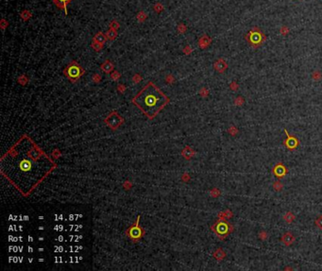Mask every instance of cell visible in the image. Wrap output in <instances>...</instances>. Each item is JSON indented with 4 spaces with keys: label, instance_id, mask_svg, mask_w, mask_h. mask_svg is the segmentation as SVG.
Instances as JSON below:
<instances>
[{
    "label": "cell",
    "instance_id": "obj_1",
    "mask_svg": "<svg viewBox=\"0 0 322 271\" xmlns=\"http://www.w3.org/2000/svg\"><path fill=\"white\" fill-rule=\"evenodd\" d=\"M3 158L7 159L8 180L15 179L12 183L17 187L18 182H25L24 196H28L55 167L53 162L29 138L22 137Z\"/></svg>",
    "mask_w": 322,
    "mask_h": 271
},
{
    "label": "cell",
    "instance_id": "obj_2",
    "mask_svg": "<svg viewBox=\"0 0 322 271\" xmlns=\"http://www.w3.org/2000/svg\"><path fill=\"white\" fill-rule=\"evenodd\" d=\"M132 103L148 118L152 119L169 103V97L149 81L133 97Z\"/></svg>",
    "mask_w": 322,
    "mask_h": 271
},
{
    "label": "cell",
    "instance_id": "obj_3",
    "mask_svg": "<svg viewBox=\"0 0 322 271\" xmlns=\"http://www.w3.org/2000/svg\"><path fill=\"white\" fill-rule=\"evenodd\" d=\"M85 73V70L76 62L72 61L64 70V76L72 82L78 81Z\"/></svg>",
    "mask_w": 322,
    "mask_h": 271
},
{
    "label": "cell",
    "instance_id": "obj_4",
    "mask_svg": "<svg viewBox=\"0 0 322 271\" xmlns=\"http://www.w3.org/2000/svg\"><path fill=\"white\" fill-rule=\"evenodd\" d=\"M232 227L233 226L230 225L227 221L218 219L217 223L212 227V230L217 234V236H219L221 239H224L233 231Z\"/></svg>",
    "mask_w": 322,
    "mask_h": 271
},
{
    "label": "cell",
    "instance_id": "obj_5",
    "mask_svg": "<svg viewBox=\"0 0 322 271\" xmlns=\"http://www.w3.org/2000/svg\"><path fill=\"white\" fill-rule=\"evenodd\" d=\"M140 217L138 216V218L136 220V223L134 225H132L128 231H127V235L133 241H138L140 240L143 235H144V231L143 229L139 226V220Z\"/></svg>",
    "mask_w": 322,
    "mask_h": 271
},
{
    "label": "cell",
    "instance_id": "obj_6",
    "mask_svg": "<svg viewBox=\"0 0 322 271\" xmlns=\"http://www.w3.org/2000/svg\"><path fill=\"white\" fill-rule=\"evenodd\" d=\"M264 39H265V36L263 35V33L261 31H257V30H253V29L247 36V40L254 47L259 46L263 43V41H264Z\"/></svg>",
    "mask_w": 322,
    "mask_h": 271
},
{
    "label": "cell",
    "instance_id": "obj_7",
    "mask_svg": "<svg viewBox=\"0 0 322 271\" xmlns=\"http://www.w3.org/2000/svg\"><path fill=\"white\" fill-rule=\"evenodd\" d=\"M284 133L286 134V139L284 141V145L289 150H294L299 146V141L294 135H290L286 129H284Z\"/></svg>",
    "mask_w": 322,
    "mask_h": 271
},
{
    "label": "cell",
    "instance_id": "obj_8",
    "mask_svg": "<svg viewBox=\"0 0 322 271\" xmlns=\"http://www.w3.org/2000/svg\"><path fill=\"white\" fill-rule=\"evenodd\" d=\"M272 173H273V175L277 179L281 180V179H284L286 176V174L288 173V170H287L286 166L283 164V162H278V164H276L275 166L273 167Z\"/></svg>",
    "mask_w": 322,
    "mask_h": 271
},
{
    "label": "cell",
    "instance_id": "obj_9",
    "mask_svg": "<svg viewBox=\"0 0 322 271\" xmlns=\"http://www.w3.org/2000/svg\"><path fill=\"white\" fill-rule=\"evenodd\" d=\"M53 3L55 4V6L59 9L64 12V13L67 15L68 11H67V6L73 1V0H52Z\"/></svg>",
    "mask_w": 322,
    "mask_h": 271
},
{
    "label": "cell",
    "instance_id": "obj_10",
    "mask_svg": "<svg viewBox=\"0 0 322 271\" xmlns=\"http://www.w3.org/2000/svg\"><path fill=\"white\" fill-rule=\"evenodd\" d=\"M213 68H214V70H216L217 72L222 74V73H224V72L227 70L228 64H227V63H226L225 60H223V59H218V60L216 61V63L213 64Z\"/></svg>",
    "mask_w": 322,
    "mask_h": 271
},
{
    "label": "cell",
    "instance_id": "obj_11",
    "mask_svg": "<svg viewBox=\"0 0 322 271\" xmlns=\"http://www.w3.org/2000/svg\"><path fill=\"white\" fill-rule=\"evenodd\" d=\"M296 238L294 236V234L292 233H285L283 234V236L281 237V242H283V244L286 247H290L294 244Z\"/></svg>",
    "mask_w": 322,
    "mask_h": 271
},
{
    "label": "cell",
    "instance_id": "obj_12",
    "mask_svg": "<svg viewBox=\"0 0 322 271\" xmlns=\"http://www.w3.org/2000/svg\"><path fill=\"white\" fill-rule=\"evenodd\" d=\"M211 43H212V39L208 35H203L198 40V46L201 49H205L211 44Z\"/></svg>",
    "mask_w": 322,
    "mask_h": 271
},
{
    "label": "cell",
    "instance_id": "obj_13",
    "mask_svg": "<svg viewBox=\"0 0 322 271\" xmlns=\"http://www.w3.org/2000/svg\"><path fill=\"white\" fill-rule=\"evenodd\" d=\"M93 40L96 41L97 43H100L104 44V43H106V41L108 40V39H107V36H106V34H104L103 32L99 31V32H97V33H96V34L94 36Z\"/></svg>",
    "mask_w": 322,
    "mask_h": 271
},
{
    "label": "cell",
    "instance_id": "obj_14",
    "mask_svg": "<svg viewBox=\"0 0 322 271\" xmlns=\"http://www.w3.org/2000/svg\"><path fill=\"white\" fill-rule=\"evenodd\" d=\"M101 70L105 73H110L114 70V64L110 61H106L104 64H101Z\"/></svg>",
    "mask_w": 322,
    "mask_h": 271
},
{
    "label": "cell",
    "instance_id": "obj_15",
    "mask_svg": "<svg viewBox=\"0 0 322 271\" xmlns=\"http://www.w3.org/2000/svg\"><path fill=\"white\" fill-rule=\"evenodd\" d=\"M284 221L286 222V223H288V224H291V223H293L294 221H295V219H296V216H295V214L292 212H285V214L284 215Z\"/></svg>",
    "mask_w": 322,
    "mask_h": 271
},
{
    "label": "cell",
    "instance_id": "obj_16",
    "mask_svg": "<svg viewBox=\"0 0 322 271\" xmlns=\"http://www.w3.org/2000/svg\"><path fill=\"white\" fill-rule=\"evenodd\" d=\"M213 256L217 261H221L226 257V252L222 248H218L216 252L213 253Z\"/></svg>",
    "mask_w": 322,
    "mask_h": 271
},
{
    "label": "cell",
    "instance_id": "obj_17",
    "mask_svg": "<svg viewBox=\"0 0 322 271\" xmlns=\"http://www.w3.org/2000/svg\"><path fill=\"white\" fill-rule=\"evenodd\" d=\"M106 36H107V39L110 40V41H114L117 38V31L115 30V29H109V30H107L106 32Z\"/></svg>",
    "mask_w": 322,
    "mask_h": 271
},
{
    "label": "cell",
    "instance_id": "obj_18",
    "mask_svg": "<svg viewBox=\"0 0 322 271\" xmlns=\"http://www.w3.org/2000/svg\"><path fill=\"white\" fill-rule=\"evenodd\" d=\"M91 46H92V48L95 49V51H100V50L103 49L104 44H102V43H97L96 41L93 40V41H92V43H91Z\"/></svg>",
    "mask_w": 322,
    "mask_h": 271
},
{
    "label": "cell",
    "instance_id": "obj_19",
    "mask_svg": "<svg viewBox=\"0 0 322 271\" xmlns=\"http://www.w3.org/2000/svg\"><path fill=\"white\" fill-rule=\"evenodd\" d=\"M273 189L275 192H281L283 189H284V184L280 182V181H276L273 182V185H272Z\"/></svg>",
    "mask_w": 322,
    "mask_h": 271
},
{
    "label": "cell",
    "instance_id": "obj_20",
    "mask_svg": "<svg viewBox=\"0 0 322 271\" xmlns=\"http://www.w3.org/2000/svg\"><path fill=\"white\" fill-rule=\"evenodd\" d=\"M21 18L24 21H28L29 18H31V13L28 10H25L21 13Z\"/></svg>",
    "mask_w": 322,
    "mask_h": 271
},
{
    "label": "cell",
    "instance_id": "obj_21",
    "mask_svg": "<svg viewBox=\"0 0 322 271\" xmlns=\"http://www.w3.org/2000/svg\"><path fill=\"white\" fill-rule=\"evenodd\" d=\"M245 103V99L243 98V96H237L234 99V105L237 107H242Z\"/></svg>",
    "mask_w": 322,
    "mask_h": 271
},
{
    "label": "cell",
    "instance_id": "obj_22",
    "mask_svg": "<svg viewBox=\"0 0 322 271\" xmlns=\"http://www.w3.org/2000/svg\"><path fill=\"white\" fill-rule=\"evenodd\" d=\"M228 132H229L232 136L235 137V136L237 135V133L239 132V130H238L235 126H231V127L229 128V130H228Z\"/></svg>",
    "mask_w": 322,
    "mask_h": 271
},
{
    "label": "cell",
    "instance_id": "obj_23",
    "mask_svg": "<svg viewBox=\"0 0 322 271\" xmlns=\"http://www.w3.org/2000/svg\"><path fill=\"white\" fill-rule=\"evenodd\" d=\"M146 17H147V15H146V13H144V12H140V13H138V14L136 15V18H137V20L139 21V22H144L146 19Z\"/></svg>",
    "mask_w": 322,
    "mask_h": 271
},
{
    "label": "cell",
    "instance_id": "obj_24",
    "mask_svg": "<svg viewBox=\"0 0 322 271\" xmlns=\"http://www.w3.org/2000/svg\"><path fill=\"white\" fill-rule=\"evenodd\" d=\"M312 79H313L314 80H316V81L320 80V79H322V73L319 72V71H314V72H313V74H312Z\"/></svg>",
    "mask_w": 322,
    "mask_h": 271
},
{
    "label": "cell",
    "instance_id": "obj_25",
    "mask_svg": "<svg viewBox=\"0 0 322 271\" xmlns=\"http://www.w3.org/2000/svg\"><path fill=\"white\" fill-rule=\"evenodd\" d=\"M109 27H110V28H111V29H115V30H117V29L119 28L120 25H119V23H118V22H117L116 20H113V21H111V23H110Z\"/></svg>",
    "mask_w": 322,
    "mask_h": 271
},
{
    "label": "cell",
    "instance_id": "obj_26",
    "mask_svg": "<svg viewBox=\"0 0 322 271\" xmlns=\"http://www.w3.org/2000/svg\"><path fill=\"white\" fill-rule=\"evenodd\" d=\"M177 30H178V32H179V33H185V32H186V30H187V28H186V26H185L184 24L181 23V24H179V25H178V27H177Z\"/></svg>",
    "mask_w": 322,
    "mask_h": 271
},
{
    "label": "cell",
    "instance_id": "obj_27",
    "mask_svg": "<svg viewBox=\"0 0 322 271\" xmlns=\"http://www.w3.org/2000/svg\"><path fill=\"white\" fill-rule=\"evenodd\" d=\"M314 225H315L319 230H322V215H319L318 217L315 219Z\"/></svg>",
    "mask_w": 322,
    "mask_h": 271
},
{
    "label": "cell",
    "instance_id": "obj_28",
    "mask_svg": "<svg viewBox=\"0 0 322 271\" xmlns=\"http://www.w3.org/2000/svg\"><path fill=\"white\" fill-rule=\"evenodd\" d=\"M258 237H259V239H261V240L264 241V240H266V239H267V237H268V233H267L265 231H261V232L259 233V234H258Z\"/></svg>",
    "mask_w": 322,
    "mask_h": 271
},
{
    "label": "cell",
    "instance_id": "obj_29",
    "mask_svg": "<svg viewBox=\"0 0 322 271\" xmlns=\"http://www.w3.org/2000/svg\"><path fill=\"white\" fill-rule=\"evenodd\" d=\"M154 11L157 13H161V12H162V11H164V6L162 5V4H161V3H157L155 6H154Z\"/></svg>",
    "mask_w": 322,
    "mask_h": 271
},
{
    "label": "cell",
    "instance_id": "obj_30",
    "mask_svg": "<svg viewBox=\"0 0 322 271\" xmlns=\"http://www.w3.org/2000/svg\"><path fill=\"white\" fill-rule=\"evenodd\" d=\"M230 88L233 90V91H237L238 90V88H239V85H238V83L236 82V81H233L231 84H230Z\"/></svg>",
    "mask_w": 322,
    "mask_h": 271
},
{
    "label": "cell",
    "instance_id": "obj_31",
    "mask_svg": "<svg viewBox=\"0 0 322 271\" xmlns=\"http://www.w3.org/2000/svg\"><path fill=\"white\" fill-rule=\"evenodd\" d=\"M8 26H9L8 21H6L5 19H2V20H1V23H0V27H1V28H2V29H5Z\"/></svg>",
    "mask_w": 322,
    "mask_h": 271
},
{
    "label": "cell",
    "instance_id": "obj_32",
    "mask_svg": "<svg viewBox=\"0 0 322 271\" xmlns=\"http://www.w3.org/2000/svg\"><path fill=\"white\" fill-rule=\"evenodd\" d=\"M224 213H225V215H226L227 219L231 218L232 216H233V212H232V211H230V210H226V211L224 212Z\"/></svg>",
    "mask_w": 322,
    "mask_h": 271
},
{
    "label": "cell",
    "instance_id": "obj_33",
    "mask_svg": "<svg viewBox=\"0 0 322 271\" xmlns=\"http://www.w3.org/2000/svg\"><path fill=\"white\" fill-rule=\"evenodd\" d=\"M191 51H192V48H191L189 45H186V46L184 47V49H183V52H184L185 54H187V55L191 53Z\"/></svg>",
    "mask_w": 322,
    "mask_h": 271
},
{
    "label": "cell",
    "instance_id": "obj_34",
    "mask_svg": "<svg viewBox=\"0 0 322 271\" xmlns=\"http://www.w3.org/2000/svg\"><path fill=\"white\" fill-rule=\"evenodd\" d=\"M289 32V30H288V28H286V27H283L282 28V33L284 35V34H287Z\"/></svg>",
    "mask_w": 322,
    "mask_h": 271
}]
</instances>
